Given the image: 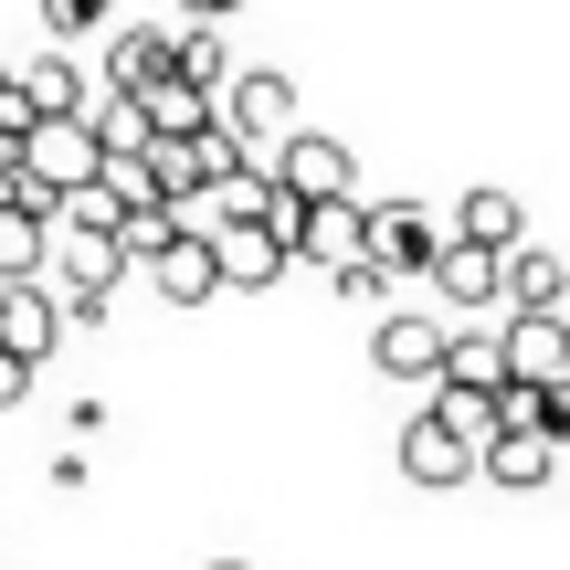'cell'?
I'll use <instances>...</instances> for the list:
<instances>
[{
	"mask_svg": "<svg viewBox=\"0 0 570 570\" xmlns=\"http://www.w3.org/2000/svg\"><path fill=\"white\" fill-rule=\"evenodd\" d=\"M21 180H32L53 212L75 202V190H96V180H106L96 127H85V117H32V138H21Z\"/></svg>",
	"mask_w": 570,
	"mask_h": 570,
	"instance_id": "obj_1",
	"label": "cell"
},
{
	"mask_svg": "<svg viewBox=\"0 0 570 570\" xmlns=\"http://www.w3.org/2000/svg\"><path fill=\"white\" fill-rule=\"evenodd\" d=\"M223 127H233V148H244L254 169H275V148L296 138V85H285L275 63H244V75L223 85Z\"/></svg>",
	"mask_w": 570,
	"mask_h": 570,
	"instance_id": "obj_2",
	"label": "cell"
},
{
	"mask_svg": "<svg viewBox=\"0 0 570 570\" xmlns=\"http://www.w3.org/2000/svg\"><path fill=\"white\" fill-rule=\"evenodd\" d=\"M454 233L433 223L423 202H370V275L381 285H412V275H433V254H444Z\"/></svg>",
	"mask_w": 570,
	"mask_h": 570,
	"instance_id": "obj_3",
	"label": "cell"
},
{
	"mask_svg": "<svg viewBox=\"0 0 570 570\" xmlns=\"http://www.w3.org/2000/svg\"><path fill=\"white\" fill-rule=\"evenodd\" d=\"M53 223H63V212H53V202H42V190L11 169V190H0V285L53 275Z\"/></svg>",
	"mask_w": 570,
	"mask_h": 570,
	"instance_id": "obj_4",
	"label": "cell"
},
{
	"mask_svg": "<svg viewBox=\"0 0 570 570\" xmlns=\"http://www.w3.org/2000/svg\"><path fill=\"white\" fill-rule=\"evenodd\" d=\"M296 265H317V275H360V265H370V202H306V223H296Z\"/></svg>",
	"mask_w": 570,
	"mask_h": 570,
	"instance_id": "obj_5",
	"label": "cell"
},
{
	"mask_svg": "<svg viewBox=\"0 0 570 570\" xmlns=\"http://www.w3.org/2000/svg\"><path fill=\"white\" fill-rule=\"evenodd\" d=\"M508 381H539V391H560L570 381V317L560 306H508Z\"/></svg>",
	"mask_w": 570,
	"mask_h": 570,
	"instance_id": "obj_6",
	"label": "cell"
},
{
	"mask_svg": "<svg viewBox=\"0 0 570 570\" xmlns=\"http://www.w3.org/2000/svg\"><path fill=\"white\" fill-rule=\"evenodd\" d=\"M402 475L444 497V487H465V475H487V454H475L444 412H412V423H402Z\"/></svg>",
	"mask_w": 570,
	"mask_h": 570,
	"instance_id": "obj_7",
	"label": "cell"
},
{
	"mask_svg": "<svg viewBox=\"0 0 570 570\" xmlns=\"http://www.w3.org/2000/svg\"><path fill=\"white\" fill-rule=\"evenodd\" d=\"M275 180L296 190V202H348V190H360V159H348V138H317V127H296V138L275 148Z\"/></svg>",
	"mask_w": 570,
	"mask_h": 570,
	"instance_id": "obj_8",
	"label": "cell"
},
{
	"mask_svg": "<svg viewBox=\"0 0 570 570\" xmlns=\"http://www.w3.org/2000/svg\"><path fill=\"white\" fill-rule=\"evenodd\" d=\"M444 348H454V327H433V317H381L370 327V370L381 381H444Z\"/></svg>",
	"mask_w": 570,
	"mask_h": 570,
	"instance_id": "obj_9",
	"label": "cell"
},
{
	"mask_svg": "<svg viewBox=\"0 0 570 570\" xmlns=\"http://www.w3.org/2000/svg\"><path fill=\"white\" fill-rule=\"evenodd\" d=\"M433 296H444L454 317H475V306H508V254H487V244H465V233H454V244L433 254Z\"/></svg>",
	"mask_w": 570,
	"mask_h": 570,
	"instance_id": "obj_10",
	"label": "cell"
},
{
	"mask_svg": "<svg viewBox=\"0 0 570 570\" xmlns=\"http://www.w3.org/2000/svg\"><path fill=\"white\" fill-rule=\"evenodd\" d=\"M0 348H11V360H53V348H63V306H53V285H0Z\"/></svg>",
	"mask_w": 570,
	"mask_h": 570,
	"instance_id": "obj_11",
	"label": "cell"
},
{
	"mask_svg": "<svg viewBox=\"0 0 570 570\" xmlns=\"http://www.w3.org/2000/svg\"><path fill=\"white\" fill-rule=\"evenodd\" d=\"M148 285H159L169 306H202V296H223V244H212V233H169V244L148 254Z\"/></svg>",
	"mask_w": 570,
	"mask_h": 570,
	"instance_id": "obj_12",
	"label": "cell"
},
{
	"mask_svg": "<svg viewBox=\"0 0 570 570\" xmlns=\"http://www.w3.org/2000/svg\"><path fill=\"white\" fill-rule=\"evenodd\" d=\"M85 127H96L106 159H148V148H159V117H148V96H127V85H96V96H85Z\"/></svg>",
	"mask_w": 570,
	"mask_h": 570,
	"instance_id": "obj_13",
	"label": "cell"
},
{
	"mask_svg": "<svg viewBox=\"0 0 570 570\" xmlns=\"http://www.w3.org/2000/svg\"><path fill=\"white\" fill-rule=\"evenodd\" d=\"M212 244H223V285H244V296H265V285L296 265V244L265 233V212H254V223H233V233H212Z\"/></svg>",
	"mask_w": 570,
	"mask_h": 570,
	"instance_id": "obj_14",
	"label": "cell"
},
{
	"mask_svg": "<svg viewBox=\"0 0 570 570\" xmlns=\"http://www.w3.org/2000/svg\"><path fill=\"white\" fill-rule=\"evenodd\" d=\"M21 106H32V117H85V96H96V85H85V63H75V42H53V53L42 63H21Z\"/></svg>",
	"mask_w": 570,
	"mask_h": 570,
	"instance_id": "obj_15",
	"label": "cell"
},
{
	"mask_svg": "<svg viewBox=\"0 0 570 570\" xmlns=\"http://www.w3.org/2000/svg\"><path fill=\"white\" fill-rule=\"evenodd\" d=\"M169 75L202 85V96H223V85L244 75V63L223 53V21H169Z\"/></svg>",
	"mask_w": 570,
	"mask_h": 570,
	"instance_id": "obj_16",
	"label": "cell"
},
{
	"mask_svg": "<svg viewBox=\"0 0 570 570\" xmlns=\"http://www.w3.org/2000/svg\"><path fill=\"white\" fill-rule=\"evenodd\" d=\"M550 475H560V444H550V433H497V444H487V487L539 497Z\"/></svg>",
	"mask_w": 570,
	"mask_h": 570,
	"instance_id": "obj_17",
	"label": "cell"
},
{
	"mask_svg": "<svg viewBox=\"0 0 570 570\" xmlns=\"http://www.w3.org/2000/svg\"><path fill=\"white\" fill-rule=\"evenodd\" d=\"M159 75H169V32H159V21H127V32H106V85L148 96Z\"/></svg>",
	"mask_w": 570,
	"mask_h": 570,
	"instance_id": "obj_18",
	"label": "cell"
},
{
	"mask_svg": "<svg viewBox=\"0 0 570 570\" xmlns=\"http://www.w3.org/2000/svg\"><path fill=\"white\" fill-rule=\"evenodd\" d=\"M454 233H465V244H487V254H518L529 244V212H518V190H465V212H454Z\"/></svg>",
	"mask_w": 570,
	"mask_h": 570,
	"instance_id": "obj_19",
	"label": "cell"
},
{
	"mask_svg": "<svg viewBox=\"0 0 570 570\" xmlns=\"http://www.w3.org/2000/svg\"><path fill=\"white\" fill-rule=\"evenodd\" d=\"M444 381H465V391H508V338H497V327H454Z\"/></svg>",
	"mask_w": 570,
	"mask_h": 570,
	"instance_id": "obj_20",
	"label": "cell"
},
{
	"mask_svg": "<svg viewBox=\"0 0 570 570\" xmlns=\"http://www.w3.org/2000/svg\"><path fill=\"white\" fill-rule=\"evenodd\" d=\"M433 412H444V423L465 433L475 454H487L497 433H508V412H497V391H465V381H433Z\"/></svg>",
	"mask_w": 570,
	"mask_h": 570,
	"instance_id": "obj_21",
	"label": "cell"
},
{
	"mask_svg": "<svg viewBox=\"0 0 570 570\" xmlns=\"http://www.w3.org/2000/svg\"><path fill=\"white\" fill-rule=\"evenodd\" d=\"M560 296H570V265L539 254V244H518L508 254V306H560Z\"/></svg>",
	"mask_w": 570,
	"mask_h": 570,
	"instance_id": "obj_22",
	"label": "cell"
},
{
	"mask_svg": "<svg viewBox=\"0 0 570 570\" xmlns=\"http://www.w3.org/2000/svg\"><path fill=\"white\" fill-rule=\"evenodd\" d=\"M42 32L85 42V32H117V0H42Z\"/></svg>",
	"mask_w": 570,
	"mask_h": 570,
	"instance_id": "obj_23",
	"label": "cell"
},
{
	"mask_svg": "<svg viewBox=\"0 0 570 570\" xmlns=\"http://www.w3.org/2000/svg\"><path fill=\"white\" fill-rule=\"evenodd\" d=\"M169 233H180V212H169V202H138V212H117V244L138 254V265H148V254L169 244Z\"/></svg>",
	"mask_w": 570,
	"mask_h": 570,
	"instance_id": "obj_24",
	"label": "cell"
},
{
	"mask_svg": "<svg viewBox=\"0 0 570 570\" xmlns=\"http://www.w3.org/2000/svg\"><path fill=\"white\" fill-rule=\"evenodd\" d=\"M32 402V360H11V348H0V412H21Z\"/></svg>",
	"mask_w": 570,
	"mask_h": 570,
	"instance_id": "obj_25",
	"label": "cell"
},
{
	"mask_svg": "<svg viewBox=\"0 0 570 570\" xmlns=\"http://www.w3.org/2000/svg\"><path fill=\"white\" fill-rule=\"evenodd\" d=\"M169 11H180V21H233L244 0H169Z\"/></svg>",
	"mask_w": 570,
	"mask_h": 570,
	"instance_id": "obj_26",
	"label": "cell"
},
{
	"mask_svg": "<svg viewBox=\"0 0 570 570\" xmlns=\"http://www.w3.org/2000/svg\"><path fill=\"white\" fill-rule=\"evenodd\" d=\"M212 570H254V560H212Z\"/></svg>",
	"mask_w": 570,
	"mask_h": 570,
	"instance_id": "obj_27",
	"label": "cell"
},
{
	"mask_svg": "<svg viewBox=\"0 0 570 570\" xmlns=\"http://www.w3.org/2000/svg\"><path fill=\"white\" fill-rule=\"evenodd\" d=\"M0 96H11V63H0Z\"/></svg>",
	"mask_w": 570,
	"mask_h": 570,
	"instance_id": "obj_28",
	"label": "cell"
},
{
	"mask_svg": "<svg viewBox=\"0 0 570 570\" xmlns=\"http://www.w3.org/2000/svg\"><path fill=\"white\" fill-rule=\"evenodd\" d=\"M0 190H11V159H0Z\"/></svg>",
	"mask_w": 570,
	"mask_h": 570,
	"instance_id": "obj_29",
	"label": "cell"
},
{
	"mask_svg": "<svg viewBox=\"0 0 570 570\" xmlns=\"http://www.w3.org/2000/svg\"><path fill=\"white\" fill-rule=\"evenodd\" d=\"M560 391H570V381H560Z\"/></svg>",
	"mask_w": 570,
	"mask_h": 570,
	"instance_id": "obj_30",
	"label": "cell"
}]
</instances>
